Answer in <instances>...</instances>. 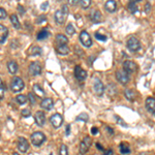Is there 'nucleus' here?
<instances>
[{"instance_id": "obj_5", "label": "nucleus", "mask_w": 155, "mask_h": 155, "mask_svg": "<svg viewBox=\"0 0 155 155\" xmlns=\"http://www.w3.org/2000/svg\"><path fill=\"white\" fill-rule=\"evenodd\" d=\"M92 145V140L90 136H85L80 144V154L84 155L88 152L89 148Z\"/></svg>"}, {"instance_id": "obj_48", "label": "nucleus", "mask_w": 155, "mask_h": 155, "mask_svg": "<svg viewBox=\"0 0 155 155\" xmlns=\"http://www.w3.org/2000/svg\"><path fill=\"white\" fill-rule=\"evenodd\" d=\"M96 147H97V148H98L99 149V150H102L103 151V148H102V146H100V145H99V144H96Z\"/></svg>"}, {"instance_id": "obj_29", "label": "nucleus", "mask_w": 155, "mask_h": 155, "mask_svg": "<svg viewBox=\"0 0 155 155\" xmlns=\"http://www.w3.org/2000/svg\"><path fill=\"white\" fill-rule=\"evenodd\" d=\"M65 31H66V33H67V34H69V35H73V34H75V26H73L71 23H69L67 26H66Z\"/></svg>"}, {"instance_id": "obj_41", "label": "nucleus", "mask_w": 155, "mask_h": 155, "mask_svg": "<svg viewBox=\"0 0 155 155\" xmlns=\"http://www.w3.org/2000/svg\"><path fill=\"white\" fill-rule=\"evenodd\" d=\"M46 21H47V18H46V16H39V17H38V19L36 20V23L40 24V23H42V22H46Z\"/></svg>"}, {"instance_id": "obj_28", "label": "nucleus", "mask_w": 155, "mask_h": 155, "mask_svg": "<svg viewBox=\"0 0 155 155\" xmlns=\"http://www.w3.org/2000/svg\"><path fill=\"white\" fill-rule=\"evenodd\" d=\"M49 31L47 30V29H44V30L39 31L37 34V39L38 40H42V39H46V38L49 36Z\"/></svg>"}, {"instance_id": "obj_15", "label": "nucleus", "mask_w": 155, "mask_h": 155, "mask_svg": "<svg viewBox=\"0 0 155 155\" xmlns=\"http://www.w3.org/2000/svg\"><path fill=\"white\" fill-rule=\"evenodd\" d=\"M146 109L149 113H151L153 116L155 115V99L154 97H148L146 99Z\"/></svg>"}, {"instance_id": "obj_7", "label": "nucleus", "mask_w": 155, "mask_h": 155, "mask_svg": "<svg viewBox=\"0 0 155 155\" xmlns=\"http://www.w3.org/2000/svg\"><path fill=\"white\" fill-rule=\"evenodd\" d=\"M50 121H51L52 125H53L54 128H59L62 125V123H63V117H62L61 114L56 113L53 116H51Z\"/></svg>"}, {"instance_id": "obj_40", "label": "nucleus", "mask_w": 155, "mask_h": 155, "mask_svg": "<svg viewBox=\"0 0 155 155\" xmlns=\"http://www.w3.org/2000/svg\"><path fill=\"white\" fill-rule=\"evenodd\" d=\"M115 118H116V120H117V122H118V123H120V124L122 125V126H124V127H126V126H127L126 123H125L124 121H123V120L119 117V116H115Z\"/></svg>"}, {"instance_id": "obj_43", "label": "nucleus", "mask_w": 155, "mask_h": 155, "mask_svg": "<svg viewBox=\"0 0 155 155\" xmlns=\"http://www.w3.org/2000/svg\"><path fill=\"white\" fill-rule=\"evenodd\" d=\"M18 10H19L20 14H21V15L25 14V10H24V7L22 6V5H18Z\"/></svg>"}, {"instance_id": "obj_21", "label": "nucleus", "mask_w": 155, "mask_h": 155, "mask_svg": "<svg viewBox=\"0 0 155 155\" xmlns=\"http://www.w3.org/2000/svg\"><path fill=\"white\" fill-rule=\"evenodd\" d=\"M7 69H8V71H10L12 75H15V73L18 71V64H17L16 61H10L8 63H7Z\"/></svg>"}, {"instance_id": "obj_17", "label": "nucleus", "mask_w": 155, "mask_h": 155, "mask_svg": "<svg viewBox=\"0 0 155 155\" xmlns=\"http://www.w3.org/2000/svg\"><path fill=\"white\" fill-rule=\"evenodd\" d=\"M104 8L107 10V12H115L117 10V3H116L115 0H108L104 4Z\"/></svg>"}, {"instance_id": "obj_1", "label": "nucleus", "mask_w": 155, "mask_h": 155, "mask_svg": "<svg viewBox=\"0 0 155 155\" xmlns=\"http://www.w3.org/2000/svg\"><path fill=\"white\" fill-rule=\"evenodd\" d=\"M67 16H68V6L66 4H64L62 5L61 10H56V12H55V16H54L55 22L58 25H62V24L65 23Z\"/></svg>"}, {"instance_id": "obj_46", "label": "nucleus", "mask_w": 155, "mask_h": 155, "mask_svg": "<svg viewBox=\"0 0 155 155\" xmlns=\"http://www.w3.org/2000/svg\"><path fill=\"white\" fill-rule=\"evenodd\" d=\"M150 10H151V7H150V3H149V2H147V3H146V12H150Z\"/></svg>"}, {"instance_id": "obj_31", "label": "nucleus", "mask_w": 155, "mask_h": 155, "mask_svg": "<svg viewBox=\"0 0 155 155\" xmlns=\"http://www.w3.org/2000/svg\"><path fill=\"white\" fill-rule=\"evenodd\" d=\"M30 55H40L42 54V48L40 47H37V46H35V47H33L32 49L30 50Z\"/></svg>"}, {"instance_id": "obj_27", "label": "nucleus", "mask_w": 155, "mask_h": 155, "mask_svg": "<svg viewBox=\"0 0 155 155\" xmlns=\"http://www.w3.org/2000/svg\"><path fill=\"white\" fill-rule=\"evenodd\" d=\"M59 54L61 55H67L69 53V48L67 47V45H63V46H59V48L57 49Z\"/></svg>"}, {"instance_id": "obj_36", "label": "nucleus", "mask_w": 155, "mask_h": 155, "mask_svg": "<svg viewBox=\"0 0 155 155\" xmlns=\"http://www.w3.org/2000/svg\"><path fill=\"white\" fill-rule=\"evenodd\" d=\"M6 17H7L6 10H5L4 8H2V7H0V20L6 19Z\"/></svg>"}, {"instance_id": "obj_13", "label": "nucleus", "mask_w": 155, "mask_h": 155, "mask_svg": "<svg viewBox=\"0 0 155 155\" xmlns=\"http://www.w3.org/2000/svg\"><path fill=\"white\" fill-rule=\"evenodd\" d=\"M93 89H94V91H95V93H96L97 95H99V96H101L103 94V92H104V86H103L102 82H101L99 79H95L94 85H93Z\"/></svg>"}, {"instance_id": "obj_24", "label": "nucleus", "mask_w": 155, "mask_h": 155, "mask_svg": "<svg viewBox=\"0 0 155 155\" xmlns=\"http://www.w3.org/2000/svg\"><path fill=\"white\" fill-rule=\"evenodd\" d=\"M10 23H12V25L14 26L16 29L21 28V24H20L19 18H18L16 15H12V16H10Z\"/></svg>"}, {"instance_id": "obj_38", "label": "nucleus", "mask_w": 155, "mask_h": 155, "mask_svg": "<svg viewBox=\"0 0 155 155\" xmlns=\"http://www.w3.org/2000/svg\"><path fill=\"white\" fill-rule=\"evenodd\" d=\"M28 98H29V100H30V102L32 103V104H35V103H36L35 97H34V95H33V93H32V92H30V93H28Z\"/></svg>"}, {"instance_id": "obj_22", "label": "nucleus", "mask_w": 155, "mask_h": 155, "mask_svg": "<svg viewBox=\"0 0 155 155\" xmlns=\"http://www.w3.org/2000/svg\"><path fill=\"white\" fill-rule=\"evenodd\" d=\"M55 39H56V42H58L60 46H63V45H66L68 42V38L66 37L64 34H57L56 37H55Z\"/></svg>"}, {"instance_id": "obj_9", "label": "nucleus", "mask_w": 155, "mask_h": 155, "mask_svg": "<svg viewBox=\"0 0 155 155\" xmlns=\"http://www.w3.org/2000/svg\"><path fill=\"white\" fill-rule=\"evenodd\" d=\"M116 79H117V81L121 85H126L127 83L129 82L128 73H125L123 69H121V71H118L117 73H116Z\"/></svg>"}, {"instance_id": "obj_3", "label": "nucleus", "mask_w": 155, "mask_h": 155, "mask_svg": "<svg viewBox=\"0 0 155 155\" xmlns=\"http://www.w3.org/2000/svg\"><path fill=\"white\" fill-rule=\"evenodd\" d=\"M30 140H31V143L35 146V147H39V146H42L46 142V136L42 131H35L31 134Z\"/></svg>"}, {"instance_id": "obj_39", "label": "nucleus", "mask_w": 155, "mask_h": 155, "mask_svg": "<svg viewBox=\"0 0 155 155\" xmlns=\"http://www.w3.org/2000/svg\"><path fill=\"white\" fill-rule=\"evenodd\" d=\"M3 92H4V87H3V83L2 80L0 79V99L3 97Z\"/></svg>"}, {"instance_id": "obj_47", "label": "nucleus", "mask_w": 155, "mask_h": 155, "mask_svg": "<svg viewBox=\"0 0 155 155\" xmlns=\"http://www.w3.org/2000/svg\"><path fill=\"white\" fill-rule=\"evenodd\" d=\"M107 130H108L109 132H111L110 134H112V136H113V134H114V130H113V129H112V128H110V127H107Z\"/></svg>"}, {"instance_id": "obj_44", "label": "nucleus", "mask_w": 155, "mask_h": 155, "mask_svg": "<svg viewBox=\"0 0 155 155\" xmlns=\"http://www.w3.org/2000/svg\"><path fill=\"white\" fill-rule=\"evenodd\" d=\"M114 152L112 149H108V150H104V155H113Z\"/></svg>"}, {"instance_id": "obj_34", "label": "nucleus", "mask_w": 155, "mask_h": 155, "mask_svg": "<svg viewBox=\"0 0 155 155\" xmlns=\"http://www.w3.org/2000/svg\"><path fill=\"white\" fill-rule=\"evenodd\" d=\"M80 4L81 6L83 7V8H88V7L90 6V4H91V0H81L80 1Z\"/></svg>"}, {"instance_id": "obj_33", "label": "nucleus", "mask_w": 155, "mask_h": 155, "mask_svg": "<svg viewBox=\"0 0 155 155\" xmlns=\"http://www.w3.org/2000/svg\"><path fill=\"white\" fill-rule=\"evenodd\" d=\"M59 155H68V148L67 146L62 144L61 147H60V150H59Z\"/></svg>"}, {"instance_id": "obj_16", "label": "nucleus", "mask_w": 155, "mask_h": 155, "mask_svg": "<svg viewBox=\"0 0 155 155\" xmlns=\"http://www.w3.org/2000/svg\"><path fill=\"white\" fill-rule=\"evenodd\" d=\"M40 107H42V109H45V110L50 111L53 109V107H54V101H53L52 98H49V97L44 98L42 100V102H40Z\"/></svg>"}, {"instance_id": "obj_8", "label": "nucleus", "mask_w": 155, "mask_h": 155, "mask_svg": "<svg viewBox=\"0 0 155 155\" xmlns=\"http://www.w3.org/2000/svg\"><path fill=\"white\" fill-rule=\"evenodd\" d=\"M75 77L78 81H80V82H83V81L86 80V78H87V71L83 69L80 65H77L75 67Z\"/></svg>"}, {"instance_id": "obj_6", "label": "nucleus", "mask_w": 155, "mask_h": 155, "mask_svg": "<svg viewBox=\"0 0 155 155\" xmlns=\"http://www.w3.org/2000/svg\"><path fill=\"white\" fill-rule=\"evenodd\" d=\"M80 42H82V45L85 48H90L92 46V39L90 37V35L88 34L87 31L83 30L80 33Z\"/></svg>"}, {"instance_id": "obj_26", "label": "nucleus", "mask_w": 155, "mask_h": 155, "mask_svg": "<svg viewBox=\"0 0 155 155\" xmlns=\"http://www.w3.org/2000/svg\"><path fill=\"white\" fill-rule=\"evenodd\" d=\"M119 150L122 154H129L130 153V148H129V146L126 143H120Z\"/></svg>"}, {"instance_id": "obj_20", "label": "nucleus", "mask_w": 155, "mask_h": 155, "mask_svg": "<svg viewBox=\"0 0 155 155\" xmlns=\"http://www.w3.org/2000/svg\"><path fill=\"white\" fill-rule=\"evenodd\" d=\"M33 92H34V94L37 95L38 97H42H42H45V94H46L45 90L42 89L38 84H35L34 86H33Z\"/></svg>"}, {"instance_id": "obj_32", "label": "nucleus", "mask_w": 155, "mask_h": 155, "mask_svg": "<svg viewBox=\"0 0 155 155\" xmlns=\"http://www.w3.org/2000/svg\"><path fill=\"white\" fill-rule=\"evenodd\" d=\"M88 119H89V117H88L87 114H85V113L80 114V115L75 118V120H77V121H84V122H87Z\"/></svg>"}, {"instance_id": "obj_37", "label": "nucleus", "mask_w": 155, "mask_h": 155, "mask_svg": "<svg viewBox=\"0 0 155 155\" xmlns=\"http://www.w3.org/2000/svg\"><path fill=\"white\" fill-rule=\"evenodd\" d=\"M95 38L98 40H101V42H106L107 39H108V37L104 35H100L99 33H95Z\"/></svg>"}, {"instance_id": "obj_10", "label": "nucleus", "mask_w": 155, "mask_h": 155, "mask_svg": "<svg viewBox=\"0 0 155 155\" xmlns=\"http://www.w3.org/2000/svg\"><path fill=\"white\" fill-rule=\"evenodd\" d=\"M29 73L33 77L39 75L42 73V65L38 62H32L29 65Z\"/></svg>"}, {"instance_id": "obj_23", "label": "nucleus", "mask_w": 155, "mask_h": 155, "mask_svg": "<svg viewBox=\"0 0 155 155\" xmlns=\"http://www.w3.org/2000/svg\"><path fill=\"white\" fill-rule=\"evenodd\" d=\"M141 0H136V1H130L127 4V8L131 14H136V10H138V6H136V2H140Z\"/></svg>"}, {"instance_id": "obj_12", "label": "nucleus", "mask_w": 155, "mask_h": 155, "mask_svg": "<svg viewBox=\"0 0 155 155\" xmlns=\"http://www.w3.org/2000/svg\"><path fill=\"white\" fill-rule=\"evenodd\" d=\"M123 71L126 73H134V71H136V64L132 61H129V60H126V61L123 62Z\"/></svg>"}, {"instance_id": "obj_35", "label": "nucleus", "mask_w": 155, "mask_h": 155, "mask_svg": "<svg viewBox=\"0 0 155 155\" xmlns=\"http://www.w3.org/2000/svg\"><path fill=\"white\" fill-rule=\"evenodd\" d=\"M21 115H22V117L27 118V117H29V116L31 115V111L29 110V109H23V110H22V112H21Z\"/></svg>"}, {"instance_id": "obj_4", "label": "nucleus", "mask_w": 155, "mask_h": 155, "mask_svg": "<svg viewBox=\"0 0 155 155\" xmlns=\"http://www.w3.org/2000/svg\"><path fill=\"white\" fill-rule=\"evenodd\" d=\"M126 47L130 52H138L141 49V42L134 36H130L126 42Z\"/></svg>"}, {"instance_id": "obj_45", "label": "nucleus", "mask_w": 155, "mask_h": 155, "mask_svg": "<svg viewBox=\"0 0 155 155\" xmlns=\"http://www.w3.org/2000/svg\"><path fill=\"white\" fill-rule=\"evenodd\" d=\"M69 134H71V125L68 124L66 126V136H69Z\"/></svg>"}, {"instance_id": "obj_2", "label": "nucleus", "mask_w": 155, "mask_h": 155, "mask_svg": "<svg viewBox=\"0 0 155 155\" xmlns=\"http://www.w3.org/2000/svg\"><path fill=\"white\" fill-rule=\"evenodd\" d=\"M25 87V84H24V81L22 80L21 78L19 77H14L12 78V82H10V90H12L14 93H18V92L22 91Z\"/></svg>"}, {"instance_id": "obj_49", "label": "nucleus", "mask_w": 155, "mask_h": 155, "mask_svg": "<svg viewBox=\"0 0 155 155\" xmlns=\"http://www.w3.org/2000/svg\"><path fill=\"white\" fill-rule=\"evenodd\" d=\"M14 155H20L19 153H14Z\"/></svg>"}, {"instance_id": "obj_18", "label": "nucleus", "mask_w": 155, "mask_h": 155, "mask_svg": "<svg viewBox=\"0 0 155 155\" xmlns=\"http://www.w3.org/2000/svg\"><path fill=\"white\" fill-rule=\"evenodd\" d=\"M7 36H8V29H7V27H5L2 24H0V44H3L6 40Z\"/></svg>"}, {"instance_id": "obj_42", "label": "nucleus", "mask_w": 155, "mask_h": 155, "mask_svg": "<svg viewBox=\"0 0 155 155\" xmlns=\"http://www.w3.org/2000/svg\"><path fill=\"white\" fill-rule=\"evenodd\" d=\"M91 132H92V134H93V136H96V134H98V128H97V127H92Z\"/></svg>"}, {"instance_id": "obj_14", "label": "nucleus", "mask_w": 155, "mask_h": 155, "mask_svg": "<svg viewBox=\"0 0 155 155\" xmlns=\"http://www.w3.org/2000/svg\"><path fill=\"white\" fill-rule=\"evenodd\" d=\"M34 121H35V123L38 125V126H44L46 123V116L45 114H44V112H42V111H37L35 113V115H34Z\"/></svg>"}, {"instance_id": "obj_19", "label": "nucleus", "mask_w": 155, "mask_h": 155, "mask_svg": "<svg viewBox=\"0 0 155 155\" xmlns=\"http://www.w3.org/2000/svg\"><path fill=\"white\" fill-rule=\"evenodd\" d=\"M101 18H102V15H101V12H99V10H94L93 12H92L91 15V21L93 22V23H100L101 22Z\"/></svg>"}, {"instance_id": "obj_30", "label": "nucleus", "mask_w": 155, "mask_h": 155, "mask_svg": "<svg viewBox=\"0 0 155 155\" xmlns=\"http://www.w3.org/2000/svg\"><path fill=\"white\" fill-rule=\"evenodd\" d=\"M16 100L19 104H24V103L27 102V97L25 95H23V94H20V95H18L16 97Z\"/></svg>"}, {"instance_id": "obj_11", "label": "nucleus", "mask_w": 155, "mask_h": 155, "mask_svg": "<svg viewBox=\"0 0 155 155\" xmlns=\"http://www.w3.org/2000/svg\"><path fill=\"white\" fill-rule=\"evenodd\" d=\"M18 149H19V151L22 153H26L29 150L28 141H27L25 138H23V136H21V138L18 139Z\"/></svg>"}, {"instance_id": "obj_25", "label": "nucleus", "mask_w": 155, "mask_h": 155, "mask_svg": "<svg viewBox=\"0 0 155 155\" xmlns=\"http://www.w3.org/2000/svg\"><path fill=\"white\" fill-rule=\"evenodd\" d=\"M124 96L126 97L127 100L134 101V96H136V93H134V90H131V89H126V90L124 91Z\"/></svg>"}]
</instances>
